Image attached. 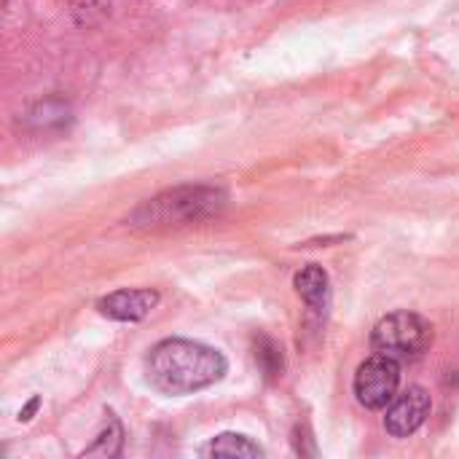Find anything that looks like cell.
Segmentation results:
<instances>
[{"instance_id":"cell-5","label":"cell","mask_w":459,"mask_h":459,"mask_svg":"<svg viewBox=\"0 0 459 459\" xmlns=\"http://www.w3.org/2000/svg\"><path fill=\"white\" fill-rule=\"evenodd\" d=\"M159 304V293L156 290H116L105 299L97 301L100 315L110 317V320H121V323H140L143 317L151 315V309Z\"/></svg>"},{"instance_id":"cell-3","label":"cell","mask_w":459,"mask_h":459,"mask_svg":"<svg viewBox=\"0 0 459 459\" xmlns=\"http://www.w3.org/2000/svg\"><path fill=\"white\" fill-rule=\"evenodd\" d=\"M401 387V363L385 355H374L368 358L352 382L355 398L360 406H366L368 411H382L387 409Z\"/></svg>"},{"instance_id":"cell-2","label":"cell","mask_w":459,"mask_h":459,"mask_svg":"<svg viewBox=\"0 0 459 459\" xmlns=\"http://www.w3.org/2000/svg\"><path fill=\"white\" fill-rule=\"evenodd\" d=\"M433 325L414 312H393L382 317L371 331V347L377 355L393 358L398 363L417 360L433 347Z\"/></svg>"},{"instance_id":"cell-8","label":"cell","mask_w":459,"mask_h":459,"mask_svg":"<svg viewBox=\"0 0 459 459\" xmlns=\"http://www.w3.org/2000/svg\"><path fill=\"white\" fill-rule=\"evenodd\" d=\"M121 441H124L121 425H118V420H110L108 428L97 436V441L83 455H89V457H94V455L97 457H116L121 452Z\"/></svg>"},{"instance_id":"cell-1","label":"cell","mask_w":459,"mask_h":459,"mask_svg":"<svg viewBox=\"0 0 459 459\" xmlns=\"http://www.w3.org/2000/svg\"><path fill=\"white\" fill-rule=\"evenodd\" d=\"M226 358L202 342L164 339L148 355V379L167 395H188L226 377Z\"/></svg>"},{"instance_id":"cell-4","label":"cell","mask_w":459,"mask_h":459,"mask_svg":"<svg viewBox=\"0 0 459 459\" xmlns=\"http://www.w3.org/2000/svg\"><path fill=\"white\" fill-rule=\"evenodd\" d=\"M430 411H433L430 393L425 387H409L403 395H395V401L387 406L385 430L393 438H409L428 422Z\"/></svg>"},{"instance_id":"cell-7","label":"cell","mask_w":459,"mask_h":459,"mask_svg":"<svg viewBox=\"0 0 459 459\" xmlns=\"http://www.w3.org/2000/svg\"><path fill=\"white\" fill-rule=\"evenodd\" d=\"M199 455L202 457H264V449L247 436L223 433V436H215L207 446H202Z\"/></svg>"},{"instance_id":"cell-6","label":"cell","mask_w":459,"mask_h":459,"mask_svg":"<svg viewBox=\"0 0 459 459\" xmlns=\"http://www.w3.org/2000/svg\"><path fill=\"white\" fill-rule=\"evenodd\" d=\"M293 282H296L299 296L304 299V304H307L312 312L323 315V312L328 309V304H331V280H328V272H325L323 266H317V264L304 266V269L296 274Z\"/></svg>"}]
</instances>
